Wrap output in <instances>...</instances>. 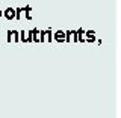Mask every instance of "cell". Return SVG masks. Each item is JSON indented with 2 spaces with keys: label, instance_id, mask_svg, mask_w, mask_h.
Segmentation results:
<instances>
[{
  "label": "cell",
  "instance_id": "6da1fadb",
  "mask_svg": "<svg viewBox=\"0 0 121 118\" xmlns=\"http://www.w3.org/2000/svg\"><path fill=\"white\" fill-rule=\"evenodd\" d=\"M12 15H14L12 9H8V12H6V17H8V18H11V17H12Z\"/></svg>",
  "mask_w": 121,
  "mask_h": 118
}]
</instances>
